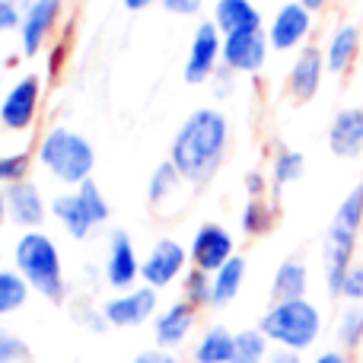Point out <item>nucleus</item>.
I'll return each instance as SVG.
<instances>
[{
    "label": "nucleus",
    "instance_id": "nucleus-3",
    "mask_svg": "<svg viewBox=\"0 0 363 363\" xmlns=\"http://www.w3.org/2000/svg\"><path fill=\"white\" fill-rule=\"evenodd\" d=\"M258 328L281 351L306 354L319 345L322 332H325V319H322V309L309 296H300V300L271 303L264 309V315L258 319Z\"/></svg>",
    "mask_w": 363,
    "mask_h": 363
},
{
    "label": "nucleus",
    "instance_id": "nucleus-15",
    "mask_svg": "<svg viewBox=\"0 0 363 363\" xmlns=\"http://www.w3.org/2000/svg\"><path fill=\"white\" fill-rule=\"evenodd\" d=\"M271 42L268 32H236V35H223V67L233 74H258L268 64Z\"/></svg>",
    "mask_w": 363,
    "mask_h": 363
},
{
    "label": "nucleus",
    "instance_id": "nucleus-27",
    "mask_svg": "<svg viewBox=\"0 0 363 363\" xmlns=\"http://www.w3.org/2000/svg\"><path fill=\"white\" fill-rule=\"evenodd\" d=\"M271 357V341L264 338L262 328H242L236 332V351H233V363H268Z\"/></svg>",
    "mask_w": 363,
    "mask_h": 363
},
{
    "label": "nucleus",
    "instance_id": "nucleus-8",
    "mask_svg": "<svg viewBox=\"0 0 363 363\" xmlns=\"http://www.w3.org/2000/svg\"><path fill=\"white\" fill-rule=\"evenodd\" d=\"M315 29V13H309L306 6H300L296 0H287V4L277 6V13L271 16L268 23V42H271V51H300L306 48L309 35Z\"/></svg>",
    "mask_w": 363,
    "mask_h": 363
},
{
    "label": "nucleus",
    "instance_id": "nucleus-12",
    "mask_svg": "<svg viewBox=\"0 0 363 363\" xmlns=\"http://www.w3.org/2000/svg\"><path fill=\"white\" fill-rule=\"evenodd\" d=\"M38 102H42V80L38 77H19L10 89H6L4 102H0V128L4 131H29L35 125Z\"/></svg>",
    "mask_w": 363,
    "mask_h": 363
},
{
    "label": "nucleus",
    "instance_id": "nucleus-6",
    "mask_svg": "<svg viewBox=\"0 0 363 363\" xmlns=\"http://www.w3.org/2000/svg\"><path fill=\"white\" fill-rule=\"evenodd\" d=\"M48 211L70 239H86L96 226H102L108 220V201L102 198L99 185L89 179L83 185H77V191L57 194L48 204Z\"/></svg>",
    "mask_w": 363,
    "mask_h": 363
},
{
    "label": "nucleus",
    "instance_id": "nucleus-4",
    "mask_svg": "<svg viewBox=\"0 0 363 363\" xmlns=\"http://www.w3.org/2000/svg\"><path fill=\"white\" fill-rule=\"evenodd\" d=\"M13 268L23 274V281L38 296L51 303H61L67 296V277L57 242L42 230H26L13 245Z\"/></svg>",
    "mask_w": 363,
    "mask_h": 363
},
{
    "label": "nucleus",
    "instance_id": "nucleus-31",
    "mask_svg": "<svg viewBox=\"0 0 363 363\" xmlns=\"http://www.w3.org/2000/svg\"><path fill=\"white\" fill-rule=\"evenodd\" d=\"M182 290H185L182 300H188L194 309L211 306V274H207V271L191 268L185 277H182Z\"/></svg>",
    "mask_w": 363,
    "mask_h": 363
},
{
    "label": "nucleus",
    "instance_id": "nucleus-40",
    "mask_svg": "<svg viewBox=\"0 0 363 363\" xmlns=\"http://www.w3.org/2000/svg\"><path fill=\"white\" fill-rule=\"evenodd\" d=\"M264 188H268V179H264L262 172L252 169L249 176H245V194H249V198H264Z\"/></svg>",
    "mask_w": 363,
    "mask_h": 363
},
{
    "label": "nucleus",
    "instance_id": "nucleus-42",
    "mask_svg": "<svg viewBox=\"0 0 363 363\" xmlns=\"http://www.w3.org/2000/svg\"><path fill=\"white\" fill-rule=\"evenodd\" d=\"M296 4H300V6H306L309 13H322L328 4H332V0H296Z\"/></svg>",
    "mask_w": 363,
    "mask_h": 363
},
{
    "label": "nucleus",
    "instance_id": "nucleus-37",
    "mask_svg": "<svg viewBox=\"0 0 363 363\" xmlns=\"http://www.w3.org/2000/svg\"><path fill=\"white\" fill-rule=\"evenodd\" d=\"M306 363H354V354L341 351V347H325V351H319L313 360Z\"/></svg>",
    "mask_w": 363,
    "mask_h": 363
},
{
    "label": "nucleus",
    "instance_id": "nucleus-9",
    "mask_svg": "<svg viewBox=\"0 0 363 363\" xmlns=\"http://www.w3.org/2000/svg\"><path fill=\"white\" fill-rule=\"evenodd\" d=\"M220 61H223V35H220V29L213 26V19L198 23V29H194V35H191V45H188L185 70H182L185 83L201 86V83L213 80V74L220 70L217 67Z\"/></svg>",
    "mask_w": 363,
    "mask_h": 363
},
{
    "label": "nucleus",
    "instance_id": "nucleus-16",
    "mask_svg": "<svg viewBox=\"0 0 363 363\" xmlns=\"http://www.w3.org/2000/svg\"><path fill=\"white\" fill-rule=\"evenodd\" d=\"M325 55L315 45H306V48L296 51L294 64H290L287 74V89L296 102H313L322 89V80H325Z\"/></svg>",
    "mask_w": 363,
    "mask_h": 363
},
{
    "label": "nucleus",
    "instance_id": "nucleus-33",
    "mask_svg": "<svg viewBox=\"0 0 363 363\" xmlns=\"http://www.w3.org/2000/svg\"><path fill=\"white\" fill-rule=\"evenodd\" d=\"M26 357V341L16 338L10 328L0 325V363H19Z\"/></svg>",
    "mask_w": 363,
    "mask_h": 363
},
{
    "label": "nucleus",
    "instance_id": "nucleus-41",
    "mask_svg": "<svg viewBox=\"0 0 363 363\" xmlns=\"http://www.w3.org/2000/svg\"><path fill=\"white\" fill-rule=\"evenodd\" d=\"M268 363H303V354H294V351H281V347H274L271 351Z\"/></svg>",
    "mask_w": 363,
    "mask_h": 363
},
{
    "label": "nucleus",
    "instance_id": "nucleus-7",
    "mask_svg": "<svg viewBox=\"0 0 363 363\" xmlns=\"http://www.w3.org/2000/svg\"><path fill=\"white\" fill-rule=\"evenodd\" d=\"M160 313V290L138 284L131 290H121V294L108 296L102 303V315L112 328H140L150 319H157Z\"/></svg>",
    "mask_w": 363,
    "mask_h": 363
},
{
    "label": "nucleus",
    "instance_id": "nucleus-45",
    "mask_svg": "<svg viewBox=\"0 0 363 363\" xmlns=\"http://www.w3.org/2000/svg\"><path fill=\"white\" fill-rule=\"evenodd\" d=\"M0 35H4V32H0Z\"/></svg>",
    "mask_w": 363,
    "mask_h": 363
},
{
    "label": "nucleus",
    "instance_id": "nucleus-22",
    "mask_svg": "<svg viewBox=\"0 0 363 363\" xmlns=\"http://www.w3.org/2000/svg\"><path fill=\"white\" fill-rule=\"evenodd\" d=\"M309 294V264L303 258H287L277 264L271 281V303L277 300H300Z\"/></svg>",
    "mask_w": 363,
    "mask_h": 363
},
{
    "label": "nucleus",
    "instance_id": "nucleus-10",
    "mask_svg": "<svg viewBox=\"0 0 363 363\" xmlns=\"http://www.w3.org/2000/svg\"><path fill=\"white\" fill-rule=\"evenodd\" d=\"M188 249L176 239H160L147 258L140 262V281L153 290H166L179 281V277L188 274Z\"/></svg>",
    "mask_w": 363,
    "mask_h": 363
},
{
    "label": "nucleus",
    "instance_id": "nucleus-38",
    "mask_svg": "<svg viewBox=\"0 0 363 363\" xmlns=\"http://www.w3.org/2000/svg\"><path fill=\"white\" fill-rule=\"evenodd\" d=\"M64 55H67V45H64V42L51 45V48L45 51V64H48V74H57V70L64 67Z\"/></svg>",
    "mask_w": 363,
    "mask_h": 363
},
{
    "label": "nucleus",
    "instance_id": "nucleus-20",
    "mask_svg": "<svg viewBox=\"0 0 363 363\" xmlns=\"http://www.w3.org/2000/svg\"><path fill=\"white\" fill-rule=\"evenodd\" d=\"M6 191V220L23 230H38L45 223V201L32 182H16Z\"/></svg>",
    "mask_w": 363,
    "mask_h": 363
},
{
    "label": "nucleus",
    "instance_id": "nucleus-44",
    "mask_svg": "<svg viewBox=\"0 0 363 363\" xmlns=\"http://www.w3.org/2000/svg\"><path fill=\"white\" fill-rule=\"evenodd\" d=\"M4 217H6V191L0 188V220H4Z\"/></svg>",
    "mask_w": 363,
    "mask_h": 363
},
{
    "label": "nucleus",
    "instance_id": "nucleus-23",
    "mask_svg": "<svg viewBox=\"0 0 363 363\" xmlns=\"http://www.w3.org/2000/svg\"><path fill=\"white\" fill-rule=\"evenodd\" d=\"M245 271H249V264H245L242 255H233L223 268L213 271L211 274V306L213 309H223L236 300L245 284Z\"/></svg>",
    "mask_w": 363,
    "mask_h": 363
},
{
    "label": "nucleus",
    "instance_id": "nucleus-43",
    "mask_svg": "<svg viewBox=\"0 0 363 363\" xmlns=\"http://www.w3.org/2000/svg\"><path fill=\"white\" fill-rule=\"evenodd\" d=\"M153 4H160V0H125L128 10H147V6H153Z\"/></svg>",
    "mask_w": 363,
    "mask_h": 363
},
{
    "label": "nucleus",
    "instance_id": "nucleus-13",
    "mask_svg": "<svg viewBox=\"0 0 363 363\" xmlns=\"http://www.w3.org/2000/svg\"><path fill=\"white\" fill-rule=\"evenodd\" d=\"M233 255H236V239H233V233L220 223L198 226L191 242H188V258H191V264L198 271H207V274L220 271Z\"/></svg>",
    "mask_w": 363,
    "mask_h": 363
},
{
    "label": "nucleus",
    "instance_id": "nucleus-32",
    "mask_svg": "<svg viewBox=\"0 0 363 363\" xmlns=\"http://www.w3.org/2000/svg\"><path fill=\"white\" fill-rule=\"evenodd\" d=\"M29 172V153H4L0 157V188H10L16 182H26Z\"/></svg>",
    "mask_w": 363,
    "mask_h": 363
},
{
    "label": "nucleus",
    "instance_id": "nucleus-29",
    "mask_svg": "<svg viewBox=\"0 0 363 363\" xmlns=\"http://www.w3.org/2000/svg\"><path fill=\"white\" fill-rule=\"evenodd\" d=\"M182 182H185V179L179 176V169L169 163V160H166V163H160L157 169H153L150 182H147V198H150V204H153V207H160L163 201H169L172 194L179 191Z\"/></svg>",
    "mask_w": 363,
    "mask_h": 363
},
{
    "label": "nucleus",
    "instance_id": "nucleus-24",
    "mask_svg": "<svg viewBox=\"0 0 363 363\" xmlns=\"http://www.w3.org/2000/svg\"><path fill=\"white\" fill-rule=\"evenodd\" d=\"M233 351H236V332L226 325H211L198 338L191 357L194 363H233Z\"/></svg>",
    "mask_w": 363,
    "mask_h": 363
},
{
    "label": "nucleus",
    "instance_id": "nucleus-5",
    "mask_svg": "<svg viewBox=\"0 0 363 363\" xmlns=\"http://www.w3.org/2000/svg\"><path fill=\"white\" fill-rule=\"evenodd\" d=\"M38 163L51 179L61 185H83L93 179L96 169V150L83 134L70 131L64 125H55L45 131L42 144H38Z\"/></svg>",
    "mask_w": 363,
    "mask_h": 363
},
{
    "label": "nucleus",
    "instance_id": "nucleus-36",
    "mask_svg": "<svg viewBox=\"0 0 363 363\" xmlns=\"http://www.w3.org/2000/svg\"><path fill=\"white\" fill-rule=\"evenodd\" d=\"M163 4L166 13H172V16H194V13L201 10V0H160Z\"/></svg>",
    "mask_w": 363,
    "mask_h": 363
},
{
    "label": "nucleus",
    "instance_id": "nucleus-34",
    "mask_svg": "<svg viewBox=\"0 0 363 363\" xmlns=\"http://www.w3.org/2000/svg\"><path fill=\"white\" fill-rule=\"evenodd\" d=\"M341 300L345 303H363V262H354L341 284Z\"/></svg>",
    "mask_w": 363,
    "mask_h": 363
},
{
    "label": "nucleus",
    "instance_id": "nucleus-1",
    "mask_svg": "<svg viewBox=\"0 0 363 363\" xmlns=\"http://www.w3.org/2000/svg\"><path fill=\"white\" fill-rule=\"evenodd\" d=\"M230 147V121L217 108H194L169 144V163L191 185H201L217 172Z\"/></svg>",
    "mask_w": 363,
    "mask_h": 363
},
{
    "label": "nucleus",
    "instance_id": "nucleus-25",
    "mask_svg": "<svg viewBox=\"0 0 363 363\" xmlns=\"http://www.w3.org/2000/svg\"><path fill=\"white\" fill-rule=\"evenodd\" d=\"M335 347L354 354L363 347V303H345L335 319Z\"/></svg>",
    "mask_w": 363,
    "mask_h": 363
},
{
    "label": "nucleus",
    "instance_id": "nucleus-21",
    "mask_svg": "<svg viewBox=\"0 0 363 363\" xmlns=\"http://www.w3.org/2000/svg\"><path fill=\"white\" fill-rule=\"evenodd\" d=\"M213 26L220 35H236V32L264 29V16L252 0H217L213 4Z\"/></svg>",
    "mask_w": 363,
    "mask_h": 363
},
{
    "label": "nucleus",
    "instance_id": "nucleus-2",
    "mask_svg": "<svg viewBox=\"0 0 363 363\" xmlns=\"http://www.w3.org/2000/svg\"><path fill=\"white\" fill-rule=\"evenodd\" d=\"M363 233V182L351 188L338 201L332 213V223L322 239V274H325V290L332 300H341V284L357 255V242Z\"/></svg>",
    "mask_w": 363,
    "mask_h": 363
},
{
    "label": "nucleus",
    "instance_id": "nucleus-26",
    "mask_svg": "<svg viewBox=\"0 0 363 363\" xmlns=\"http://www.w3.org/2000/svg\"><path fill=\"white\" fill-rule=\"evenodd\" d=\"M32 287L23 281L16 268H0V319L4 315H13L29 303Z\"/></svg>",
    "mask_w": 363,
    "mask_h": 363
},
{
    "label": "nucleus",
    "instance_id": "nucleus-18",
    "mask_svg": "<svg viewBox=\"0 0 363 363\" xmlns=\"http://www.w3.org/2000/svg\"><path fill=\"white\" fill-rule=\"evenodd\" d=\"M328 150L338 160L363 157V106L338 108L328 125Z\"/></svg>",
    "mask_w": 363,
    "mask_h": 363
},
{
    "label": "nucleus",
    "instance_id": "nucleus-35",
    "mask_svg": "<svg viewBox=\"0 0 363 363\" xmlns=\"http://www.w3.org/2000/svg\"><path fill=\"white\" fill-rule=\"evenodd\" d=\"M131 363H179V357H176V351H166V347H147Z\"/></svg>",
    "mask_w": 363,
    "mask_h": 363
},
{
    "label": "nucleus",
    "instance_id": "nucleus-39",
    "mask_svg": "<svg viewBox=\"0 0 363 363\" xmlns=\"http://www.w3.org/2000/svg\"><path fill=\"white\" fill-rule=\"evenodd\" d=\"M233 70H217V74H213V96H217V99H223V96H230V89H233Z\"/></svg>",
    "mask_w": 363,
    "mask_h": 363
},
{
    "label": "nucleus",
    "instance_id": "nucleus-11",
    "mask_svg": "<svg viewBox=\"0 0 363 363\" xmlns=\"http://www.w3.org/2000/svg\"><path fill=\"white\" fill-rule=\"evenodd\" d=\"M64 16V0H32L23 6L19 23V48L26 57H35L48 48V38Z\"/></svg>",
    "mask_w": 363,
    "mask_h": 363
},
{
    "label": "nucleus",
    "instance_id": "nucleus-17",
    "mask_svg": "<svg viewBox=\"0 0 363 363\" xmlns=\"http://www.w3.org/2000/svg\"><path fill=\"white\" fill-rule=\"evenodd\" d=\"M194 322H198V309L188 300H176L166 309H160L157 319H153V341H157V347H166V351L182 347L191 338Z\"/></svg>",
    "mask_w": 363,
    "mask_h": 363
},
{
    "label": "nucleus",
    "instance_id": "nucleus-19",
    "mask_svg": "<svg viewBox=\"0 0 363 363\" xmlns=\"http://www.w3.org/2000/svg\"><path fill=\"white\" fill-rule=\"evenodd\" d=\"M360 48H363L360 26L357 23H338L332 29V35H328L325 48H322V55H325V70L332 77H345L347 70L357 64Z\"/></svg>",
    "mask_w": 363,
    "mask_h": 363
},
{
    "label": "nucleus",
    "instance_id": "nucleus-14",
    "mask_svg": "<svg viewBox=\"0 0 363 363\" xmlns=\"http://www.w3.org/2000/svg\"><path fill=\"white\" fill-rule=\"evenodd\" d=\"M140 281V258L134 249V239L128 230L108 233V249H106V284L121 294V290L138 287Z\"/></svg>",
    "mask_w": 363,
    "mask_h": 363
},
{
    "label": "nucleus",
    "instance_id": "nucleus-28",
    "mask_svg": "<svg viewBox=\"0 0 363 363\" xmlns=\"http://www.w3.org/2000/svg\"><path fill=\"white\" fill-rule=\"evenodd\" d=\"M303 172H306V157L300 150H277L274 163H271V185L287 188L294 182H300Z\"/></svg>",
    "mask_w": 363,
    "mask_h": 363
},
{
    "label": "nucleus",
    "instance_id": "nucleus-30",
    "mask_svg": "<svg viewBox=\"0 0 363 363\" xmlns=\"http://www.w3.org/2000/svg\"><path fill=\"white\" fill-rule=\"evenodd\" d=\"M239 226H242L245 236H262L274 226V207L264 198H249V204L239 213Z\"/></svg>",
    "mask_w": 363,
    "mask_h": 363
}]
</instances>
